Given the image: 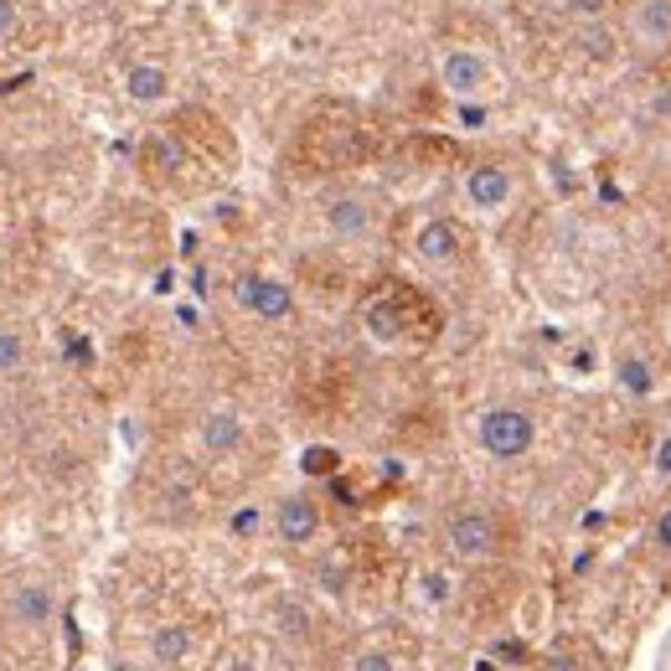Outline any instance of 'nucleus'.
I'll return each instance as SVG.
<instances>
[{
  "mask_svg": "<svg viewBox=\"0 0 671 671\" xmlns=\"http://www.w3.org/2000/svg\"><path fill=\"white\" fill-rule=\"evenodd\" d=\"M548 671H579V667H573V661H563V657H558V661H552Z\"/></svg>",
  "mask_w": 671,
  "mask_h": 671,
  "instance_id": "nucleus-30",
  "label": "nucleus"
},
{
  "mask_svg": "<svg viewBox=\"0 0 671 671\" xmlns=\"http://www.w3.org/2000/svg\"><path fill=\"white\" fill-rule=\"evenodd\" d=\"M299 465H305L311 476H331V470H336V449H321V445H315V449H305V460H299Z\"/></svg>",
  "mask_w": 671,
  "mask_h": 671,
  "instance_id": "nucleus-20",
  "label": "nucleus"
},
{
  "mask_svg": "<svg viewBox=\"0 0 671 671\" xmlns=\"http://www.w3.org/2000/svg\"><path fill=\"white\" fill-rule=\"evenodd\" d=\"M367 326H373L377 342H398V315H393L388 305H373V311H367Z\"/></svg>",
  "mask_w": 671,
  "mask_h": 671,
  "instance_id": "nucleus-17",
  "label": "nucleus"
},
{
  "mask_svg": "<svg viewBox=\"0 0 671 671\" xmlns=\"http://www.w3.org/2000/svg\"><path fill=\"white\" fill-rule=\"evenodd\" d=\"M537 429H532V414L522 408H486L480 414V449L491 455V460H522L527 449H532Z\"/></svg>",
  "mask_w": 671,
  "mask_h": 671,
  "instance_id": "nucleus-1",
  "label": "nucleus"
},
{
  "mask_svg": "<svg viewBox=\"0 0 671 671\" xmlns=\"http://www.w3.org/2000/svg\"><path fill=\"white\" fill-rule=\"evenodd\" d=\"M445 548L460 558V563H480L496 552V522L486 511H455L445 527Z\"/></svg>",
  "mask_w": 671,
  "mask_h": 671,
  "instance_id": "nucleus-2",
  "label": "nucleus"
},
{
  "mask_svg": "<svg viewBox=\"0 0 671 671\" xmlns=\"http://www.w3.org/2000/svg\"><path fill=\"white\" fill-rule=\"evenodd\" d=\"M258 522H264V517H258V507H238L233 517H227V532H233V537H254Z\"/></svg>",
  "mask_w": 671,
  "mask_h": 671,
  "instance_id": "nucleus-19",
  "label": "nucleus"
},
{
  "mask_svg": "<svg viewBox=\"0 0 671 671\" xmlns=\"http://www.w3.org/2000/svg\"><path fill=\"white\" fill-rule=\"evenodd\" d=\"M227 671H248V661H233V667H227Z\"/></svg>",
  "mask_w": 671,
  "mask_h": 671,
  "instance_id": "nucleus-31",
  "label": "nucleus"
},
{
  "mask_svg": "<svg viewBox=\"0 0 671 671\" xmlns=\"http://www.w3.org/2000/svg\"><path fill=\"white\" fill-rule=\"evenodd\" d=\"M418 594L429 599V604H445V599L455 594V583H449L445 568H429V573H418Z\"/></svg>",
  "mask_w": 671,
  "mask_h": 671,
  "instance_id": "nucleus-16",
  "label": "nucleus"
},
{
  "mask_svg": "<svg viewBox=\"0 0 671 671\" xmlns=\"http://www.w3.org/2000/svg\"><path fill=\"white\" fill-rule=\"evenodd\" d=\"M414 254L424 264H449V258L460 254V233L445 223V217H429V223L414 233Z\"/></svg>",
  "mask_w": 671,
  "mask_h": 671,
  "instance_id": "nucleus-11",
  "label": "nucleus"
},
{
  "mask_svg": "<svg viewBox=\"0 0 671 671\" xmlns=\"http://www.w3.org/2000/svg\"><path fill=\"white\" fill-rule=\"evenodd\" d=\"M657 470H661V476H671V439H661V445H657Z\"/></svg>",
  "mask_w": 671,
  "mask_h": 671,
  "instance_id": "nucleus-28",
  "label": "nucleus"
},
{
  "mask_svg": "<svg viewBox=\"0 0 671 671\" xmlns=\"http://www.w3.org/2000/svg\"><path fill=\"white\" fill-rule=\"evenodd\" d=\"M651 542H657V548H671V507L657 517V527H651Z\"/></svg>",
  "mask_w": 671,
  "mask_h": 671,
  "instance_id": "nucleus-25",
  "label": "nucleus"
},
{
  "mask_svg": "<svg viewBox=\"0 0 671 671\" xmlns=\"http://www.w3.org/2000/svg\"><path fill=\"white\" fill-rule=\"evenodd\" d=\"M6 445H11V429H6V418H0V460H6Z\"/></svg>",
  "mask_w": 671,
  "mask_h": 671,
  "instance_id": "nucleus-29",
  "label": "nucleus"
},
{
  "mask_svg": "<svg viewBox=\"0 0 671 671\" xmlns=\"http://www.w3.org/2000/svg\"><path fill=\"white\" fill-rule=\"evenodd\" d=\"M150 161H161V165H176L181 161V150H176V140H150Z\"/></svg>",
  "mask_w": 671,
  "mask_h": 671,
  "instance_id": "nucleus-23",
  "label": "nucleus"
},
{
  "mask_svg": "<svg viewBox=\"0 0 671 671\" xmlns=\"http://www.w3.org/2000/svg\"><path fill=\"white\" fill-rule=\"evenodd\" d=\"M233 299H238L248 315H258V321H284V315L295 311L289 284L268 279V274H238V279H233Z\"/></svg>",
  "mask_w": 671,
  "mask_h": 671,
  "instance_id": "nucleus-3",
  "label": "nucleus"
},
{
  "mask_svg": "<svg viewBox=\"0 0 671 671\" xmlns=\"http://www.w3.org/2000/svg\"><path fill=\"white\" fill-rule=\"evenodd\" d=\"M439 83L455 99H480L486 83H491V62L480 58V52H470V47H449L445 58H439Z\"/></svg>",
  "mask_w": 671,
  "mask_h": 671,
  "instance_id": "nucleus-4",
  "label": "nucleus"
},
{
  "mask_svg": "<svg viewBox=\"0 0 671 671\" xmlns=\"http://www.w3.org/2000/svg\"><path fill=\"white\" fill-rule=\"evenodd\" d=\"M614 377H620V388L630 393V398H651V367H645L641 357H620V367H614Z\"/></svg>",
  "mask_w": 671,
  "mask_h": 671,
  "instance_id": "nucleus-15",
  "label": "nucleus"
},
{
  "mask_svg": "<svg viewBox=\"0 0 671 671\" xmlns=\"http://www.w3.org/2000/svg\"><path fill=\"white\" fill-rule=\"evenodd\" d=\"M196 439H202V449H207V455H233V449L243 445L238 408H207V414H202V429H196Z\"/></svg>",
  "mask_w": 671,
  "mask_h": 671,
  "instance_id": "nucleus-8",
  "label": "nucleus"
},
{
  "mask_svg": "<svg viewBox=\"0 0 671 671\" xmlns=\"http://www.w3.org/2000/svg\"><path fill=\"white\" fill-rule=\"evenodd\" d=\"M6 614H11L21 630H42L47 620L58 614V599H52V589H47V583L27 579V583H16V589H11V599H6Z\"/></svg>",
  "mask_w": 671,
  "mask_h": 671,
  "instance_id": "nucleus-6",
  "label": "nucleus"
},
{
  "mask_svg": "<svg viewBox=\"0 0 671 671\" xmlns=\"http://www.w3.org/2000/svg\"><path fill=\"white\" fill-rule=\"evenodd\" d=\"M150 6H165V0H150Z\"/></svg>",
  "mask_w": 671,
  "mask_h": 671,
  "instance_id": "nucleus-33",
  "label": "nucleus"
},
{
  "mask_svg": "<svg viewBox=\"0 0 671 671\" xmlns=\"http://www.w3.org/2000/svg\"><path fill=\"white\" fill-rule=\"evenodd\" d=\"M630 27L641 42H671V0H641Z\"/></svg>",
  "mask_w": 671,
  "mask_h": 671,
  "instance_id": "nucleus-13",
  "label": "nucleus"
},
{
  "mask_svg": "<svg viewBox=\"0 0 671 671\" xmlns=\"http://www.w3.org/2000/svg\"><path fill=\"white\" fill-rule=\"evenodd\" d=\"M279 620H284L289 636H305V630H311V614L299 610V604H279Z\"/></svg>",
  "mask_w": 671,
  "mask_h": 671,
  "instance_id": "nucleus-22",
  "label": "nucleus"
},
{
  "mask_svg": "<svg viewBox=\"0 0 671 671\" xmlns=\"http://www.w3.org/2000/svg\"><path fill=\"white\" fill-rule=\"evenodd\" d=\"M465 202L480 212H496V207H507L511 202V171L507 165H496V161H480L465 171Z\"/></svg>",
  "mask_w": 671,
  "mask_h": 671,
  "instance_id": "nucleus-5",
  "label": "nucleus"
},
{
  "mask_svg": "<svg viewBox=\"0 0 671 671\" xmlns=\"http://www.w3.org/2000/svg\"><path fill=\"white\" fill-rule=\"evenodd\" d=\"M27 27V11H21V0H0V42L16 37V31Z\"/></svg>",
  "mask_w": 671,
  "mask_h": 671,
  "instance_id": "nucleus-18",
  "label": "nucleus"
},
{
  "mask_svg": "<svg viewBox=\"0 0 671 671\" xmlns=\"http://www.w3.org/2000/svg\"><path fill=\"white\" fill-rule=\"evenodd\" d=\"M496 657L507 661V667H517V661L527 657V645H522V641H501V645H496Z\"/></svg>",
  "mask_w": 671,
  "mask_h": 671,
  "instance_id": "nucleus-26",
  "label": "nucleus"
},
{
  "mask_svg": "<svg viewBox=\"0 0 671 671\" xmlns=\"http://www.w3.org/2000/svg\"><path fill=\"white\" fill-rule=\"evenodd\" d=\"M568 11H579V16H599V11H610V0H568Z\"/></svg>",
  "mask_w": 671,
  "mask_h": 671,
  "instance_id": "nucleus-27",
  "label": "nucleus"
},
{
  "mask_svg": "<svg viewBox=\"0 0 671 671\" xmlns=\"http://www.w3.org/2000/svg\"><path fill=\"white\" fill-rule=\"evenodd\" d=\"M352 671H398V661H393L388 651H362V657L352 661Z\"/></svg>",
  "mask_w": 671,
  "mask_h": 671,
  "instance_id": "nucleus-21",
  "label": "nucleus"
},
{
  "mask_svg": "<svg viewBox=\"0 0 671 671\" xmlns=\"http://www.w3.org/2000/svg\"><path fill=\"white\" fill-rule=\"evenodd\" d=\"M326 227L336 233V238L357 243L373 233V207L362 202V196H331L326 202Z\"/></svg>",
  "mask_w": 671,
  "mask_h": 671,
  "instance_id": "nucleus-9",
  "label": "nucleus"
},
{
  "mask_svg": "<svg viewBox=\"0 0 671 671\" xmlns=\"http://www.w3.org/2000/svg\"><path fill=\"white\" fill-rule=\"evenodd\" d=\"M165 93H171V73L161 62H130L124 68V99L130 104H161Z\"/></svg>",
  "mask_w": 671,
  "mask_h": 671,
  "instance_id": "nucleus-10",
  "label": "nucleus"
},
{
  "mask_svg": "<svg viewBox=\"0 0 671 671\" xmlns=\"http://www.w3.org/2000/svg\"><path fill=\"white\" fill-rule=\"evenodd\" d=\"M150 657L161 661V667H176V661H186V657H192V630L181 626V620L161 626L155 636H150Z\"/></svg>",
  "mask_w": 671,
  "mask_h": 671,
  "instance_id": "nucleus-12",
  "label": "nucleus"
},
{
  "mask_svg": "<svg viewBox=\"0 0 671 671\" xmlns=\"http://www.w3.org/2000/svg\"><path fill=\"white\" fill-rule=\"evenodd\" d=\"M27 357H31L27 331H21V326H0V377L27 373Z\"/></svg>",
  "mask_w": 671,
  "mask_h": 671,
  "instance_id": "nucleus-14",
  "label": "nucleus"
},
{
  "mask_svg": "<svg viewBox=\"0 0 671 671\" xmlns=\"http://www.w3.org/2000/svg\"><path fill=\"white\" fill-rule=\"evenodd\" d=\"M274 532L284 537V542H311L315 532H321V507H315L311 496H284L279 507H274Z\"/></svg>",
  "mask_w": 671,
  "mask_h": 671,
  "instance_id": "nucleus-7",
  "label": "nucleus"
},
{
  "mask_svg": "<svg viewBox=\"0 0 671 671\" xmlns=\"http://www.w3.org/2000/svg\"><path fill=\"white\" fill-rule=\"evenodd\" d=\"M460 124L465 130H480V124H486V109L470 104V99H460Z\"/></svg>",
  "mask_w": 671,
  "mask_h": 671,
  "instance_id": "nucleus-24",
  "label": "nucleus"
},
{
  "mask_svg": "<svg viewBox=\"0 0 671 671\" xmlns=\"http://www.w3.org/2000/svg\"><path fill=\"white\" fill-rule=\"evenodd\" d=\"M62 6H93V0H62Z\"/></svg>",
  "mask_w": 671,
  "mask_h": 671,
  "instance_id": "nucleus-32",
  "label": "nucleus"
}]
</instances>
